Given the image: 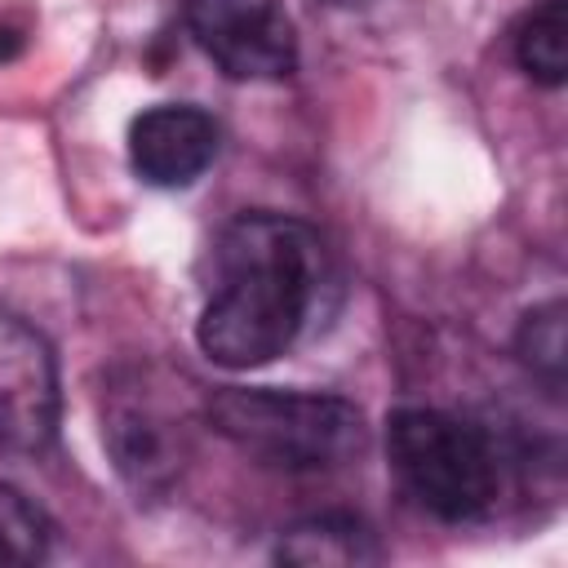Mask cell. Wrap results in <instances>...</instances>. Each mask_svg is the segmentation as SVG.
Listing matches in <instances>:
<instances>
[{"instance_id": "6", "label": "cell", "mask_w": 568, "mask_h": 568, "mask_svg": "<svg viewBox=\"0 0 568 568\" xmlns=\"http://www.w3.org/2000/svg\"><path fill=\"white\" fill-rule=\"evenodd\" d=\"M217 155V124L186 102H160L129 129L133 173L151 186H191Z\"/></svg>"}, {"instance_id": "3", "label": "cell", "mask_w": 568, "mask_h": 568, "mask_svg": "<svg viewBox=\"0 0 568 568\" xmlns=\"http://www.w3.org/2000/svg\"><path fill=\"white\" fill-rule=\"evenodd\" d=\"M386 453L404 493L448 524L484 519L501 493L493 439L453 413L399 408L386 426Z\"/></svg>"}, {"instance_id": "7", "label": "cell", "mask_w": 568, "mask_h": 568, "mask_svg": "<svg viewBox=\"0 0 568 568\" xmlns=\"http://www.w3.org/2000/svg\"><path fill=\"white\" fill-rule=\"evenodd\" d=\"M284 564H306V568H351V564H377L382 546L373 537V528L355 515H311L302 524H293L280 537L275 550Z\"/></svg>"}, {"instance_id": "4", "label": "cell", "mask_w": 568, "mask_h": 568, "mask_svg": "<svg viewBox=\"0 0 568 568\" xmlns=\"http://www.w3.org/2000/svg\"><path fill=\"white\" fill-rule=\"evenodd\" d=\"M195 44L235 80H280L293 71L297 36L284 0H182Z\"/></svg>"}, {"instance_id": "10", "label": "cell", "mask_w": 568, "mask_h": 568, "mask_svg": "<svg viewBox=\"0 0 568 568\" xmlns=\"http://www.w3.org/2000/svg\"><path fill=\"white\" fill-rule=\"evenodd\" d=\"M519 351H524V359L537 364L550 382H559V368H564V306H559V302H550V306L524 315Z\"/></svg>"}, {"instance_id": "2", "label": "cell", "mask_w": 568, "mask_h": 568, "mask_svg": "<svg viewBox=\"0 0 568 568\" xmlns=\"http://www.w3.org/2000/svg\"><path fill=\"white\" fill-rule=\"evenodd\" d=\"M209 426L240 453L275 470H328L359 453V408L320 390H217L204 404Z\"/></svg>"}, {"instance_id": "11", "label": "cell", "mask_w": 568, "mask_h": 568, "mask_svg": "<svg viewBox=\"0 0 568 568\" xmlns=\"http://www.w3.org/2000/svg\"><path fill=\"white\" fill-rule=\"evenodd\" d=\"M18 49H22V36H18L13 27H4V22H0V62L18 58Z\"/></svg>"}, {"instance_id": "5", "label": "cell", "mask_w": 568, "mask_h": 568, "mask_svg": "<svg viewBox=\"0 0 568 568\" xmlns=\"http://www.w3.org/2000/svg\"><path fill=\"white\" fill-rule=\"evenodd\" d=\"M58 359L40 328L0 311V453L36 457L58 435Z\"/></svg>"}, {"instance_id": "1", "label": "cell", "mask_w": 568, "mask_h": 568, "mask_svg": "<svg viewBox=\"0 0 568 568\" xmlns=\"http://www.w3.org/2000/svg\"><path fill=\"white\" fill-rule=\"evenodd\" d=\"M324 280V253L306 222L284 213L235 217L213 248V288L200 311V351L222 368H257L284 355Z\"/></svg>"}, {"instance_id": "8", "label": "cell", "mask_w": 568, "mask_h": 568, "mask_svg": "<svg viewBox=\"0 0 568 568\" xmlns=\"http://www.w3.org/2000/svg\"><path fill=\"white\" fill-rule=\"evenodd\" d=\"M564 0H541L524 13L519 31H515V58L524 67L528 80L559 89L568 75V44H564Z\"/></svg>"}, {"instance_id": "9", "label": "cell", "mask_w": 568, "mask_h": 568, "mask_svg": "<svg viewBox=\"0 0 568 568\" xmlns=\"http://www.w3.org/2000/svg\"><path fill=\"white\" fill-rule=\"evenodd\" d=\"M49 519L44 510L22 497L18 488L0 484V568L9 564H36L49 550Z\"/></svg>"}]
</instances>
